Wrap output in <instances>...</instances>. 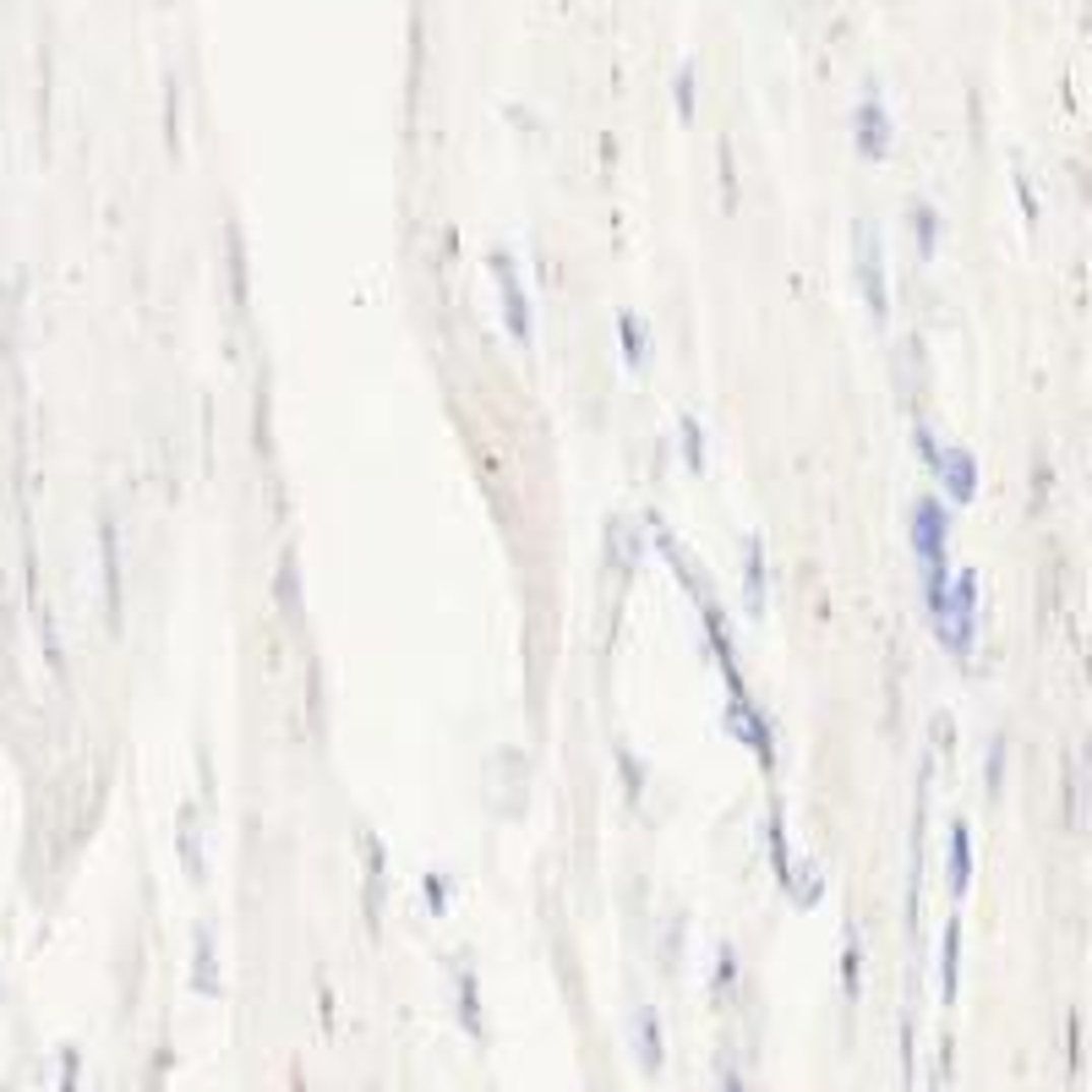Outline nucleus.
I'll return each instance as SVG.
<instances>
[{"label": "nucleus", "mask_w": 1092, "mask_h": 1092, "mask_svg": "<svg viewBox=\"0 0 1092 1092\" xmlns=\"http://www.w3.org/2000/svg\"><path fill=\"white\" fill-rule=\"evenodd\" d=\"M945 475H951V498L967 503V498H972V487H978V470H972V459L961 454V448H956L951 459H945Z\"/></svg>", "instance_id": "nucleus-2"}, {"label": "nucleus", "mask_w": 1092, "mask_h": 1092, "mask_svg": "<svg viewBox=\"0 0 1092 1092\" xmlns=\"http://www.w3.org/2000/svg\"><path fill=\"white\" fill-rule=\"evenodd\" d=\"M917 547H923L928 568H935V585H940V552H945V519L935 503H917Z\"/></svg>", "instance_id": "nucleus-1"}, {"label": "nucleus", "mask_w": 1092, "mask_h": 1092, "mask_svg": "<svg viewBox=\"0 0 1092 1092\" xmlns=\"http://www.w3.org/2000/svg\"><path fill=\"white\" fill-rule=\"evenodd\" d=\"M956 847H951V885L956 891H967V874H972V857H967V830H956Z\"/></svg>", "instance_id": "nucleus-3"}]
</instances>
